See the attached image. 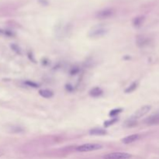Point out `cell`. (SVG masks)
Listing matches in <instances>:
<instances>
[{
	"instance_id": "5b68a950",
	"label": "cell",
	"mask_w": 159,
	"mask_h": 159,
	"mask_svg": "<svg viewBox=\"0 0 159 159\" xmlns=\"http://www.w3.org/2000/svg\"><path fill=\"white\" fill-rule=\"evenodd\" d=\"M138 138H139L138 134H131V135H129L127 136V137L123 138L121 140L123 144H131L133 143V142L137 140H138Z\"/></svg>"
},
{
	"instance_id": "ba28073f",
	"label": "cell",
	"mask_w": 159,
	"mask_h": 159,
	"mask_svg": "<svg viewBox=\"0 0 159 159\" xmlns=\"http://www.w3.org/2000/svg\"><path fill=\"white\" fill-rule=\"evenodd\" d=\"M39 93L44 98L49 99L53 96V92L51 90H48V89H42V90H40Z\"/></svg>"
},
{
	"instance_id": "7c38bea8",
	"label": "cell",
	"mask_w": 159,
	"mask_h": 159,
	"mask_svg": "<svg viewBox=\"0 0 159 159\" xmlns=\"http://www.w3.org/2000/svg\"><path fill=\"white\" fill-rule=\"evenodd\" d=\"M116 121H117V119H113L112 120H109V121L105 122V123H104L105 126H110V125L113 124V123H115Z\"/></svg>"
},
{
	"instance_id": "30bf717a",
	"label": "cell",
	"mask_w": 159,
	"mask_h": 159,
	"mask_svg": "<svg viewBox=\"0 0 159 159\" xmlns=\"http://www.w3.org/2000/svg\"><path fill=\"white\" fill-rule=\"evenodd\" d=\"M112 15V11L110 10H104V11L100 12L98 14V16L100 18H107Z\"/></svg>"
},
{
	"instance_id": "52a82bcc",
	"label": "cell",
	"mask_w": 159,
	"mask_h": 159,
	"mask_svg": "<svg viewBox=\"0 0 159 159\" xmlns=\"http://www.w3.org/2000/svg\"><path fill=\"white\" fill-rule=\"evenodd\" d=\"M105 32L106 31H105L104 29L99 28L96 29V30H92V31H91V33H89V35H90L91 37H96V38H98V37L103 36L105 33Z\"/></svg>"
},
{
	"instance_id": "3957f363",
	"label": "cell",
	"mask_w": 159,
	"mask_h": 159,
	"mask_svg": "<svg viewBox=\"0 0 159 159\" xmlns=\"http://www.w3.org/2000/svg\"><path fill=\"white\" fill-rule=\"evenodd\" d=\"M151 109V106H149V105H146V106H144L142 107H140V109H137L133 116L131 117V119L132 120H137V119H140L141 117H143L144 116L146 115Z\"/></svg>"
},
{
	"instance_id": "277c9868",
	"label": "cell",
	"mask_w": 159,
	"mask_h": 159,
	"mask_svg": "<svg viewBox=\"0 0 159 159\" xmlns=\"http://www.w3.org/2000/svg\"><path fill=\"white\" fill-rule=\"evenodd\" d=\"M144 123L148 125H159V112L145 119Z\"/></svg>"
},
{
	"instance_id": "7a4b0ae2",
	"label": "cell",
	"mask_w": 159,
	"mask_h": 159,
	"mask_svg": "<svg viewBox=\"0 0 159 159\" xmlns=\"http://www.w3.org/2000/svg\"><path fill=\"white\" fill-rule=\"evenodd\" d=\"M131 157V154L126 152H113L106 154L103 157L104 159H129Z\"/></svg>"
},
{
	"instance_id": "4fadbf2b",
	"label": "cell",
	"mask_w": 159,
	"mask_h": 159,
	"mask_svg": "<svg viewBox=\"0 0 159 159\" xmlns=\"http://www.w3.org/2000/svg\"><path fill=\"white\" fill-rule=\"evenodd\" d=\"M120 109H116V110H113V111H111L110 113H109V115L114 116L115 114L118 113H120Z\"/></svg>"
},
{
	"instance_id": "8fae6325",
	"label": "cell",
	"mask_w": 159,
	"mask_h": 159,
	"mask_svg": "<svg viewBox=\"0 0 159 159\" xmlns=\"http://www.w3.org/2000/svg\"><path fill=\"white\" fill-rule=\"evenodd\" d=\"M137 82L132 83V84H131L130 86L129 87L125 90V92H127V93H129V92H132L133 91H134L136 89H137Z\"/></svg>"
},
{
	"instance_id": "9c48e42d",
	"label": "cell",
	"mask_w": 159,
	"mask_h": 159,
	"mask_svg": "<svg viewBox=\"0 0 159 159\" xmlns=\"http://www.w3.org/2000/svg\"><path fill=\"white\" fill-rule=\"evenodd\" d=\"M89 94H90V95H92L93 97H98L100 96L103 94V90L100 88L95 87L89 92Z\"/></svg>"
},
{
	"instance_id": "8992f818",
	"label": "cell",
	"mask_w": 159,
	"mask_h": 159,
	"mask_svg": "<svg viewBox=\"0 0 159 159\" xmlns=\"http://www.w3.org/2000/svg\"><path fill=\"white\" fill-rule=\"evenodd\" d=\"M89 134L91 135H95V136H103L106 134V130H103L102 128H93V129L89 130Z\"/></svg>"
},
{
	"instance_id": "6da1fadb",
	"label": "cell",
	"mask_w": 159,
	"mask_h": 159,
	"mask_svg": "<svg viewBox=\"0 0 159 159\" xmlns=\"http://www.w3.org/2000/svg\"><path fill=\"white\" fill-rule=\"evenodd\" d=\"M103 148V145L99 144H84L77 147L76 150L79 152H88V151H96Z\"/></svg>"
}]
</instances>
